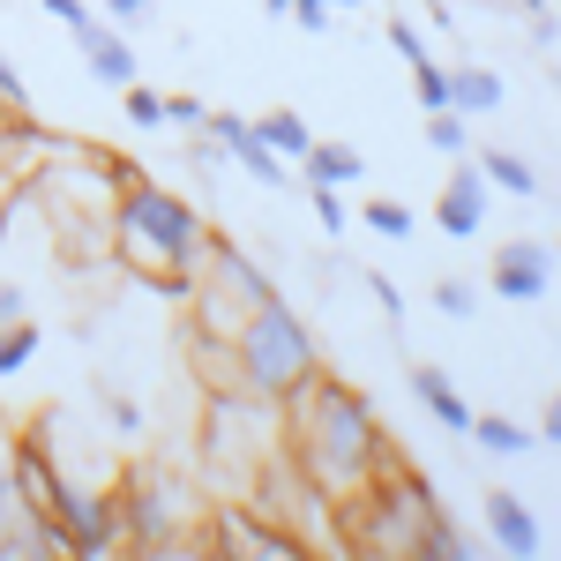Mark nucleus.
Wrapping results in <instances>:
<instances>
[{"mask_svg": "<svg viewBox=\"0 0 561 561\" xmlns=\"http://www.w3.org/2000/svg\"><path fill=\"white\" fill-rule=\"evenodd\" d=\"M277 420H285V434H293V465H300V479L314 486V494H330V502L359 494L382 465H397L389 427L375 420V404H367L352 382L322 375V367L277 404Z\"/></svg>", "mask_w": 561, "mask_h": 561, "instance_id": "obj_1", "label": "nucleus"}, {"mask_svg": "<svg viewBox=\"0 0 561 561\" xmlns=\"http://www.w3.org/2000/svg\"><path fill=\"white\" fill-rule=\"evenodd\" d=\"M113 255L135 270V285L150 277H195L210 255V217L187 195L158 187V180H128L113 195Z\"/></svg>", "mask_w": 561, "mask_h": 561, "instance_id": "obj_2", "label": "nucleus"}, {"mask_svg": "<svg viewBox=\"0 0 561 561\" xmlns=\"http://www.w3.org/2000/svg\"><path fill=\"white\" fill-rule=\"evenodd\" d=\"M232 359H240V389H248V397H270V404H285V397L322 367L314 330H307L285 300H262L255 314L232 330Z\"/></svg>", "mask_w": 561, "mask_h": 561, "instance_id": "obj_3", "label": "nucleus"}, {"mask_svg": "<svg viewBox=\"0 0 561 561\" xmlns=\"http://www.w3.org/2000/svg\"><path fill=\"white\" fill-rule=\"evenodd\" d=\"M113 517H121V547L180 554L187 531L203 524V494L180 472H165V465H135V472L113 486Z\"/></svg>", "mask_w": 561, "mask_h": 561, "instance_id": "obj_4", "label": "nucleus"}, {"mask_svg": "<svg viewBox=\"0 0 561 561\" xmlns=\"http://www.w3.org/2000/svg\"><path fill=\"white\" fill-rule=\"evenodd\" d=\"M262 300H277V277H270L248 248H232V240L210 232V255H203V270H195V293H187L195 337H232Z\"/></svg>", "mask_w": 561, "mask_h": 561, "instance_id": "obj_5", "label": "nucleus"}, {"mask_svg": "<svg viewBox=\"0 0 561 561\" xmlns=\"http://www.w3.org/2000/svg\"><path fill=\"white\" fill-rule=\"evenodd\" d=\"M203 547H210V554H262V561H300L307 554V539L293 531V524L270 517V510H255V502H240V494L217 502Z\"/></svg>", "mask_w": 561, "mask_h": 561, "instance_id": "obj_6", "label": "nucleus"}, {"mask_svg": "<svg viewBox=\"0 0 561 561\" xmlns=\"http://www.w3.org/2000/svg\"><path fill=\"white\" fill-rule=\"evenodd\" d=\"M45 517L68 531V554H113L121 547V517H113V486H83V479H60L53 510Z\"/></svg>", "mask_w": 561, "mask_h": 561, "instance_id": "obj_7", "label": "nucleus"}, {"mask_svg": "<svg viewBox=\"0 0 561 561\" xmlns=\"http://www.w3.org/2000/svg\"><path fill=\"white\" fill-rule=\"evenodd\" d=\"M203 135H210L240 173H255L262 187H285V180H293V165H285V158L255 135V121H240V113H210V128H203Z\"/></svg>", "mask_w": 561, "mask_h": 561, "instance_id": "obj_8", "label": "nucleus"}, {"mask_svg": "<svg viewBox=\"0 0 561 561\" xmlns=\"http://www.w3.org/2000/svg\"><path fill=\"white\" fill-rule=\"evenodd\" d=\"M547 285H554V248H539V240H510L502 255H494V300H547Z\"/></svg>", "mask_w": 561, "mask_h": 561, "instance_id": "obj_9", "label": "nucleus"}, {"mask_svg": "<svg viewBox=\"0 0 561 561\" xmlns=\"http://www.w3.org/2000/svg\"><path fill=\"white\" fill-rule=\"evenodd\" d=\"M486 203H494V195H486V173L465 158V165L449 173V187L434 195V225H442L449 240H479V232H486Z\"/></svg>", "mask_w": 561, "mask_h": 561, "instance_id": "obj_10", "label": "nucleus"}, {"mask_svg": "<svg viewBox=\"0 0 561 561\" xmlns=\"http://www.w3.org/2000/svg\"><path fill=\"white\" fill-rule=\"evenodd\" d=\"M486 531H494V547H502V554H517V561L547 547V531H539V517H531V502L510 494V486H494V494H486Z\"/></svg>", "mask_w": 561, "mask_h": 561, "instance_id": "obj_11", "label": "nucleus"}, {"mask_svg": "<svg viewBox=\"0 0 561 561\" xmlns=\"http://www.w3.org/2000/svg\"><path fill=\"white\" fill-rule=\"evenodd\" d=\"M76 45H83V60H90V76H98V83H135V45L121 38V31H105V23H98V15H90V23H76Z\"/></svg>", "mask_w": 561, "mask_h": 561, "instance_id": "obj_12", "label": "nucleus"}, {"mask_svg": "<svg viewBox=\"0 0 561 561\" xmlns=\"http://www.w3.org/2000/svg\"><path fill=\"white\" fill-rule=\"evenodd\" d=\"M412 397H420V404H427L449 434H472V404L457 397V382H449L442 367H412Z\"/></svg>", "mask_w": 561, "mask_h": 561, "instance_id": "obj_13", "label": "nucleus"}, {"mask_svg": "<svg viewBox=\"0 0 561 561\" xmlns=\"http://www.w3.org/2000/svg\"><path fill=\"white\" fill-rule=\"evenodd\" d=\"M300 173L322 180V187H359L367 165H359V150H352V142H322V135H314V142H307V158H300Z\"/></svg>", "mask_w": 561, "mask_h": 561, "instance_id": "obj_14", "label": "nucleus"}, {"mask_svg": "<svg viewBox=\"0 0 561 561\" xmlns=\"http://www.w3.org/2000/svg\"><path fill=\"white\" fill-rule=\"evenodd\" d=\"M449 105H457L465 121L502 113V76H494V68H449Z\"/></svg>", "mask_w": 561, "mask_h": 561, "instance_id": "obj_15", "label": "nucleus"}, {"mask_svg": "<svg viewBox=\"0 0 561 561\" xmlns=\"http://www.w3.org/2000/svg\"><path fill=\"white\" fill-rule=\"evenodd\" d=\"M255 135L270 142V150H277V158H285V165H300V158H307V142H314V128H307V121L293 113V105L262 113V121H255Z\"/></svg>", "mask_w": 561, "mask_h": 561, "instance_id": "obj_16", "label": "nucleus"}, {"mask_svg": "<svg viewBox=\"0 0 561 561\" xmlns=\"http://www.w3.org/2000/svg\"><path fill=\"white\" fill-rule=\"evenodd\" d=\"M472 165L486 173V187H502V195H539V173L524 165L517 150H479Z\"/></svg>", "mask_w": 561, "mask_h": 561, "instance_id": "obj_17", "label": "nucleus"}, {"mask_svg": "<svg viewBox=\"0 0 561 561\" xmlns=\"http://www.w3.org/2000/svg\"><path fill=\"white\" fill-rule=\"evenodd\" d=\"M412 554H434V561H472V547H465V531L442 517V510H427V517H420V531H412Z\"/></svg>", "mask_w": 561, "mask_h": 561, "instance_id": "obj_18", "label": "nucleus"}, {"mask_svg": "<svg viewBox=\"0 0 561 561\" xmlns=\"http://www.w3.org/2000/svg\"><path fill=\"white\" fill-rule=\"evenodd\" d=\"M472 442H479V449H494V457H524V449H531L539 434L517 427V420H502V412H486V420L472 412Z\"/></svg>", "mask_w": 561, "mask_h": 561, "instance_id": "obj_19", "label": "nucleus"}, {"mask_svg": "<svg viewBox=\"0 0 561 561\" xmlns=\"http://www.w3.org/2000/svg\"><path fill=\"white\" fill-rule=\"evenodd\" d=\"M31 352H38V322L23 314V322H0V382L8 375H23L31 367Z\"/></svg>", "mask_w": 561, "mask_h": 561, "instance_id": "obj_20", "label": "nucleus"}, {"mask_svg": "<svg viewBox=\"0 0 561 561\" xmlns=\"http://www.w3.org/2000/svg\"><path fill=\"white\" fill-rule=\"evenodd\" d=\"M427 142L442 158H465V150H472V121H465L457 105H442V113H427Z\"/></svg>", "mask_w": 561, "mask_h": 561, "instance_id": "obj_21", "label": "nucleus"}, {"mask_svg": "<svg viewBox=\"0 0 561 561\" xmlns=\"http://www.w3.org/2000/svg\"><path fill=\"white\" fill-rule=\"evenodd\" d=\"M121 113H128V128H142V135L165 128V98H158V90H142V83H121Z\"/></svg>", "mask_w": 561, "mask_h": 561, "instance_id": "obj_22", "label": "nucleus"}, {"mask_svg": "<svg viewBox=\"0 0 561 561\" xmlns=\"http://www.w3.org/2000/svg\"><path fill=\"white\" fill-rule=\"evenodd\" d=\"M31 517H38V510H31V494H23V486H15V472L0 465V547H8V539H15Z\"/></svg>", "mask_w": 561, "mask_h": 561, "instance_id": "obj_23", "label": "nucleus"}, {"mask_svg": "<svg viewBox=\"0 0 561 561\" xmlns=\"http://www.w3.org/2000/svg\"><path fill=\"white\" fill-rule=\"evenodd\" d=\"M359 225L382 232V240H412V210H404V203H375V195H367V203H359Z\"/></svg>", "mask_w": 561, "mask_h": 561, "instance_id": "obj_24", "label": "nucleus"}, {"mask_svg": "<svg viewBox=\"0 0 561 561\" xmlns=\"http://www.w3.org/2000/svg\"><path fill=\"white\" fill-rule=\"evenodd\" d=\"M412 98H420L427 113H442V105H449V68H434V60H412Z\"/></svg>", "mask_w": 561, "mask_h": 561, "instance_id": "obj_25", "label": "nucleus"}, {"mask_svg": "<svg viewBox=\"0 0 561 561\" xmlns=\"http://www.w3.org/2000/svg\"><path fill=\"white\" fill-rule=\"evenodd\" d=\"M434 307L465 322V314H479V285H472V277H442V285H434Z\"/></svg>", "mask_w": 561, "mask_h": 561, "instance_id": "obj_26", "label": "nucleus"}, {"mask_svg": "<svg viewBox=\"0 0 561 561\" xmlns=\"http://www.w3.org/2000/svg\"><path fill=\"white\" fill-rule=\"evenodd\" d=\"M307 195H314V217H322V232H345V225H352L345 187H322V180H307Z\"/></svg>", "mask_w": 561, "mask_h": 561, "instance_id": "obj_27", "label": "nucleus"}, {"mask_svg": "<svg viewBox=\"0 0 561 561\" xmlns=\"http://www.w3.org/2000/svg\"><path fill=\"white\" fill-rule=\"evenodd\" d=\"M165 128H210V105H203V98H165Z\"/></svg>", "mask_w": 561, "mask_h": 561, "instance_id": "obj_28", "label": "nucleus"}, {"mask_svg": "<svg viewBox=\"0 0 561 561\" xmlns=\"http://www.w3.org/2000/svg\"><path fill=\"white\" fill-rule=\"evenodd\" d=\"M0 113H31V90H23V76H15L8 53H0Z\"/></svg>", "mask_w": 561, "mask_h": 561, "instance_id": "obj_29", "label": "nucleus"}, {"mask_svg": "<svg viewBox=\"0 0 561 561\" xmlns=\"http://www.w3.org/2000/svg\"><path fill=\"white\" fill-rule=\"evenodd\" d=\"M105 420H113V434H142V404L135 397H105Z\"/></svg>", "mask_w": 561, "mask_h": 561, "instance_id": "obj_30", "label": "nucleus"}, {"mask_svg": "<svg viewBox=\"0 0 561 561\" xmlns=\"http://www.w3.org/2000/svg\"><path fill=\"white\" fill-rule=\"evenodd\" d=\"M389 45H397L404 60H427V38H420V23H404V15L389 23Z\"/></svg>", "mask_w": 561, "mask_h": 561, "instance_id": "obj_31", "label": "nucleus"}, {"mask_svg": "<svg viewBox=\"0 0 561 561\" xmlns=\"http://www.w3.org/2000/svg\"><path fill=\"white\" fill-rule=\"evenodd\" d=\"M367 293H375V307H382L389 322H397V314H404V293H397V285H389V277H367Z\"/></svg>", "mask_w": 561, "mask_h": 561, "instance_id": "obj_32", "label": "nucleus"}, {"mask_svg": "<svg viewBox=\"0 0 561 561\" xmlns=\"http://www.w3.org/2000/svg\"><path fill=\"white\" fill-rule=\"evenodd\" d=\"M45 15H53L60 31H76V23H90V8H83V0H45Z\"/></svg>", "mask_w": 561, "mask_h": 561, "instance_id": "obj_33", "label": "nucleus"}, {"mask_svg": "<svg viewBox=\"0 0 561 561\" xmlns=\"http://www.w3.org/2000/svg\"><path fill=\"white\" fill-rule=\"evenodd\" d=\"M150 8H158V0H105V15H113V23H142Z\"/></svg>", "mask_w": 561, "mask_h": 561, "instance_id": "obj_34", "label": "nucleus"}, {"mask_svg": "<svg viewBox=\"0 0 561 561\" xmlns=\"http://www.w3.org/2000/svg\"><path fill=\"white\" fill-rule=\"evenodd\" d=\"M31 300H23V285H0V322H23Z\"/></svg>", "mask_w": 561, "mask_h": 561, "instance_id": "obj_35", "label": "nucleus"}, {"mask_svg": "<svg viewBox=\"0 0 561 561\" xmlns=\"http://www.w3.org/2000/svg\"><path fill=\"white\" fill-rule=\"evenodd\" d=\"M539 434H547V442H561V389L547 397V427H539Z\"/></svg>", "mask_w": 561, "mask_h": 561, "instance_id": "obj_36", "label": "nucleus"}, {"mask_svg": "<svg viewBox=\"0 0 561 561\" xmlns=\"http://www.w3.org/2000/svg\"><path fill=\"white\" fill-rule=\"evenodd\" d=\"M262 15H277V23H293V0H262Z\"/></svg>", "mask_w": 561, "mask_h": 561, "instance_id": "obj_37", "label": "nucleus"}, {"mask_svg": "<svg viewBox=\"0 0 561 561\" xmlns=\"http://www.w3.org/2000/svg\"><path fill=\"white\" fill-rule=\"evenodd\" d=\"M502 8H524V15H539V8H547V0H502Z\"/></svg>", "mask_w": 561, "mask_h": 561, "instance_id": "obj_38", "label": "nucleus"}, {"mask_svg": "<svg viewBox=\"0 0 561 561\" xmlns=\"http://www.w3.org/2000/svg\"><path fill=\"white\" fill-rule=\"evenodd\" d=\"M322 8H359V0H322Z\"/></svg>", "mask_w": 561, "mask_h": 561, "instance_id": "obj_39", "label": "nucleus"}, {"mask_svg": "<svg viewBox=\"0 0 561 561\" xmlns=\"http://www.w3.org/2000/svg\"><path fill=\"white\" fill-rule=\"evenodd\" d=\"M554 262H561V248H554Z\"/></svg>", "mask_w": 561, "mask_h": 561, "instance_id": "obj_40", "label": "nucleus"}]
</instances>
